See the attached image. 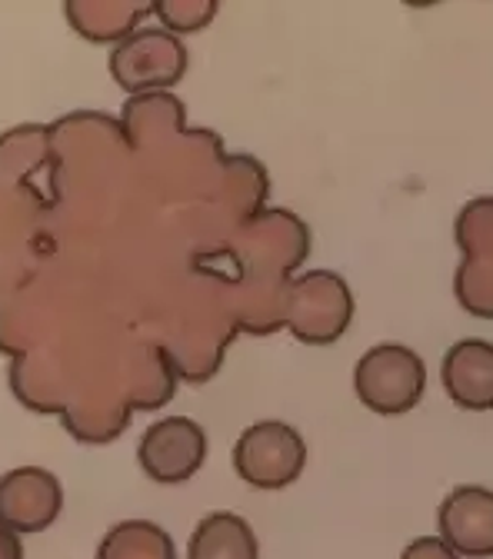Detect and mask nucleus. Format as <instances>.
Segmentation results:
<instances>
[{
	"instance_id": "nucleus-2",
	"label": "nucleus",
	"mask_w": 493,
	"mask_h": 559,
	"mask_svg": "<svg viewBox=\"0 0 493 559\" xmlns=\"http://www.w3.org/2000/svg\"><path fill=\"white\" fill-rule=\"evenodd\" d=\"M307 466L304 437L284 419H260L234 443V469L254 489H284Z\"/></svg>"
},
{
	"instance_id": "nucleus-7",
	"label": "nucleus",
	"mask_w": 493,
	"mask_h": 559,
	"mask_svg": "<svg viewBox=\"0 0 493 559\" xmlns=\"http://www.w3.org/2000/svg\"><path fill=\"white\" fill-rule=\"evenodd\" d=\"M437 530L457 556H493V489L477 483L454 486L437 510Z\"/></svg>"
},
{
	"instance_id": "nucleus-5",
	"label": "nucleus",
	"mask_w": 493,
	"mask_h": 559,
	"mask_svg": "<svg viewBox=\"0 0 493 559\" xmlns=\"http://www.w3.org/2000/svg\"><path fill=\"white\" fill-rule=\"evenodd\" d=\"M207 460V433L190 416H167L144 430L137 463L154 483H187Z\"/></svg>"
},
{
	"instance_id": "nucleus-8",
	"label": "nucleus",
	"mask_w": 493,
	"mask_h": 559,
	"mask_svg": "<svg viewBox=\"0 0 493 559\" xmlns=\"http://www.w3.org/2000/svg\"><path fill=\"white\" fill-rule=\"evenodd\" d=\"M441 380L447 396L470 413L493 409V343L470 336L457 340L441 364Z\"/></svg>"
},
{
	"instance_id": "nucleus-4",
	"label": "nucleus",
	"mask_w": 493,
	"mask_h": 559,
	"mask_svg": "<svg viewBox=\"0 0 493 559\" xmlns=\"http://www.w3.org/2000/svg\"><path fill=\"white\" fill-rule=\"evenodd\" d=\"M350 317H354V297L343 276L314 270L301 276L291 290V330L304 343H333Z\"/></svg>"
},
{
	"instance_id": "nucleus-11",
	"label": "nucleus",
	"mask_w": 493,
	"mask_h": 559,
	"mask_svg": "<svg viewBox=\"0 0 493 559\" xmlns=\"http://www.w3.org/2000/svg\"><path fill=\"white\" fill-rule=\"evenodd\" d=\"M157 14V21L164 24L167 34H190V31H203L218 14V4L210 0H157L151 8Z\"/></svg>"
},
{
	"instance_id": "nucleus-6",
	"label": "nucleus",
	"mask_w": 493,
	"mask_h": 559,
	"mask_svg": "<svg viewBox=\"0 0 493 559\" xmlns=\"http://www.w3.org/2000/svg\"><path fill=\"white\" fill-rule=\"evenodd\" d=\"M63 510L60 479L44 466H17L0 476V526L21 536L44 533Z\"/></svg>"
},
{
	"instance_id": "nucleus-13",
	"label": "nucleus",
	"mask_w": 493,
	"mask_h": 559,
	"mask_svg": "<svg viewBox=\"0 0 493 559\" xmlns=\"http://www.w3.org/2000/svg\"><path fill=\"white\" fill-rule=\"evenodd\" d=\"M0 559H24V543L21 533L0 526Z\"/></svg>"
},
{
	"instance_id": "nucleus-12",
	"label": "nucleus",
	"mask_w": 493,
	"mask_h": 559,
	"mask_svg": "<svg viewBox=\"0 0 493 559\" xmlns=\"http://www.w3.org/2000/svg\"><path fill=\"white\" fill-rule=\"evenodd\" d=\"M400 559H460L441 536H416L403 546Z\"/></svg>"
},
{
	"instance_id": "nucleus-1",
	"label": "nucleus",
	"mask_w": 493,
	"mask_h": 559,
	"mask_svg": "<svg viewBox=\"0 0 493 559\" xmlns=\"http://www.w3.org/2000/svg\"><path fill=\"white\" fill-rule=\"evenodd\" d=\"M354 390L371 413H410L427 390V364L403 343H377L354 367Z\"/></svg>"
},
{
	"instance_id": "nucleus-3",
	"label": "nucleus",
	"mask_w": 493,
	"mask_h": 559,
	"mask_svg": "<svg viewBox=\"0 0 493 559\" xmlns=\"http://www.w3.org/2000/svg\"><path fill=\"white\" fill-rule=\"evenodd\" d=\"M187 70L184 44L164 27L133 31L110 53V74L124 91H157L174 87Z\"/></svg>"
},
{
	"instance_id": "nucleus-10",
	"label": "nucleus",
	"mask_w": 493,
	"mask_h": 559,
	"mask_svg": "<svg viewBox=\"0 0 493 559\" xmlns=\"http://www.w3.org/2000/svg\"><path fill=\"white\" fill-rule=\"evenodd\" d=\"M148 14V8H94V4H67V17L74 21V31L91 40H117L130 37L137 21Z\"/></svg>"
},
{
	"instance_id": "nucleus-9",
	"label": "nucleus",
	"mask_w": 493,
	"mask_h": 559,
	"mask_svg": "<svg viewBox=\"0 0 493 559\" xmlns=\"http://www.w3.org/2000/svg\"><path fill=\"white\" fill-rule=\"evenodd\" d=\"M187 559H260V546L244 516L210 513L190 533Z\"/></svg>"
}]
</instances>
